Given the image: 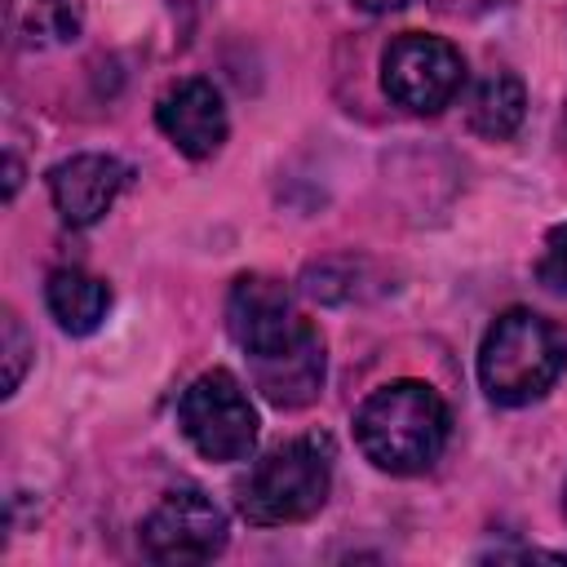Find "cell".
<instances>
[{"label":"cell","mask_w":567,"mask_h":567,"mask_svg":"<svg viewBox=\"0 0 567 567\" xmlns=\"http://www.w3.org/2000/svg\"><path fill=\"white\" fill-rule=\"evenodd\" d=\"M523 115H527V89H523L518 75L492 71V75H483L474 84V93H470V128L478 137L505 142V137L518 133Z\"/></svg>","instance_id":"7c38bea8"},{"label":"cell","mask_w":567,"mask_h":567,"mask_svg":"<svg viewBox=\"0 0 567 567\" xmlns=\"http://www.w3.org/2000/svg\"><path fill=\"white\" fill-rule=\"evenodd\" d=\"M248 363H252V385L261 390V399L284 412L315 403L323 390V337L310 323H301L279 346L248 354Z\"/></svg>","instance_id":"52a82bcc"},{"label":"cell","mask_w":567,"mask_h":567,"mask_svg":"<svg viewBox=\"0 0 567 567\" xmlns=\"http://www.w3.org/2000/svg\"><path fill=\"white\" fill-rule=\"evenodd\" d=\"M27 35L35 44H66L80 35V4L75 0H35L27 18Z\"/></svg>","instance_id":"4fadbf2b"},{"label":"cell","mask_w":567,"mask_h":567,"mask_svg":"<svg viewBox=\"0 0 567 567\" xmlns=\"http://www.w3.org/2000/svg\"><path fill=\"white\" fill-rule=\"evenodd\" d=\"M452 434L447 403L425 381H390L372 390L354 412L359 452L385 474H421L430 470Z\"/></svg>","instance_id":"6da1fadb"},{"label":"cell","mask_w":567,"mask_h":567,"mask_svg":"<svg viewBox=\"0 0 567 567\" xmlns=\"http://www.w3.org/2000/svg\"><path fill=\"white\" fill-rule=\"evenodd\" d=\"M465 84V58L443 35L408 31L381 53V89L412 115H439Z\"/></svg>","instance_id":"5b68a950"},{"label":"cell","mask_w":567,"mask_h":567,"mask_svg":"<svg viewBox=\"0 0 567 567\" xmlns=\"http://www.w3.org/2000/svg\"><path fill=\"white\" fill-rule=\"evenodd\" d=\"M31 337H27V328H22V319L13 315V310H4V319H0V354H4V394H13L18 385H22V377H27V363H31Z\"/></svg>","instance_id":"5bb4252c"},{"label":"cell","mask_w":567,"mask_h":567,"mask_svg":"<svg viewBox=\"0 0 567 567\" xmlns=\"http://www.w3.org/2000/svg\"><path fill=\"white\" fill-rule=\"evenodd\" d=\"M567 368V346L549 319L536 310H505L492 319L478 346V385L501 408L536 403Z\"/></svg>","instance_id":"3957f363"},{"label":"cell","mask_w":567,"mask_h":567,"mask_svg":"<svg viewBox=\"0 0 567 567\" xmlns=\"http://www.w3.org/2000/svg\"><path fill=\"white\" fill-rule=\"evenodd\" d=\"M306 319L297 315L292 292L270 275H239L226 297V328L239 350L257 354L288 341Z\"/></svg>","instance_id":"9c48e42d"},{"label":"cell","mask_w":567,"mask_h":567,"mask_svg":"<svg viewBox=\"0 0 567 567\" xmlns=\"http://www.w3.org/2000/svg\"><path fill=\"white\" fill-rule=\"evenodd\" d=\"M44 306H49V315L58 319L62 332L89 337V332L106 319V310H111V288H106L97 275H89V270L58 266V270L49 275V284H44Z\"/></svg>","instance_id":"8fae6325"},{"label":"cell","mask_w":567,"mask_h":567,"mask_svg":"<svg viewBox=\"0 0 567 567\" xmlns=\"http://www.w3.org/2000/svg\"><path fill=\"white\" fill-rule=\"evenodd\" d=\"M359 9H368V13H390V9H399L403 0H354Z\"/></svg>","instance_id":"e0dca14e"},{"label":"cell","mask_w":567,"mask_h":567,"mask_svg":"<svg viewBox=\"0 0 567 567\" xmlns=\"http://www.w3.org/2000/svg\"><path fill=\"white\" fill-rule=\"evenodd\" d=\"M128 164L115 155H71L62 164L49 168V199L58 208V217L66 226H93L111 213V204L120 199V190L128 186Z\"/></svg>","instance_id":"ba28073f"},{"label":"cell","mask_w":567,"mask_h":567,"mask_svg":"<svg viewBox=\"0 0 567 567\" xmlns=\"http://www.w3.org/2000/svg\"><path fill=\"white\" fill-rule=\"evenodd\" d=\"M226 549V514L199 487H173L142 518V554L168 567L208 563Z\"/></svg>","instance_id":"8992f818"},{"label":"cell","mask_w":567,"mask_h":567,"mask_svg":"<svg viewBox=\"0 0 567 567\" xmlns=\"http://www.w3.org/2000/svg\"><path fill=\"white\" fill-rule=\"evenodd\" d=\"M540 284L554 288V292H567V221L554 226L545 235V252H540V266H536Z\"/></svg>","instance_id":"9a60e30c"},{"label":"cell","mask_w":567,"mask_h":567,"mask_svg":"<svg viewBox=\"0 0 567 567\" xmlns=\"http://www.w3.org/2000/svg\"><path fill=\"white\" fill-rule=\"evenodd\" d=\"M563 514H567V483H563Z\"/></svg>","instance_id":"ac0fdd59"},{"label":"cell","mask_w":567,"mask_h":567,"mask_svg":"<svg viewBox=\"0 0 567 567\" xmlns=\"http://www.w3.org/2000/svg\"><path fill=\"white\" fill-rule=\"evenodd\" d=\"M332 492V443L323 434H301L248 465V474L235 483L239 514L252 527H284L306 523L323 509Z\"/></svg>","instance_id":"7a4b0ae2"},{"label":"cell","mask_w":567,"mask_h":567,"mask_svg":"<svg viewBox=\"0 0 567 567\" xmlns=\"http://www.w3.org/2000/svg\"><path fill=\"white\" fill-rule=\"evenodd\" d=\"M4 168H9V182H4V195L13 199V190H18V182H22V164H18L13 155H9V159H4Z\"/></svg>","instance_id":"2e32d148"},{"label":"cell","mask_w":567,"mask_h":567,"mask_svg":"<svg viewBox=\"0 0 567 567\" xmlns=\"http://www.w3.org/2000/svg\"><path fill=\"white\" fill-rule=\"evenodd\" d=\"M155 124H159V133L186 155V159H208V155H217L221 151V142H226V102H221V93L208 84V80H199V75H190V80H177V84H168L164 89V97L155 102Z\"/></svg>","instance_id":"30bf717a"},{"label":"cell","mask_w":567,"mask_h":567,"mask_svg":"<svg viewBox=\"0 0 567 567\" xmlns=\"http://www.w3.org/2000/svg\"><path fill=\"white\" fill-rule=\"evenodd\" d=\"M177 425L204 461H244L257 447V408L226 368H213L186 385Z\"/></svg>","instance_id":"277c9868"}]
</instances>
